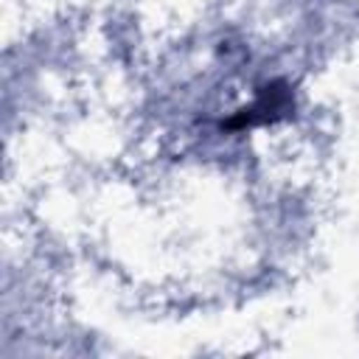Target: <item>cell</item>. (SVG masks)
I'll return each instance as SVG.
<instances>
[{"label":"cell","instance_id":"cell-1","mask_svg":"<svg viewBox=\"0 0 359 359\" xmlns=\"http://www.w3.org/2000/svg\"><path fill=\"white\" fill-rule=\"evenodd\" d=\"M286 104H289V93L280 87H264V93H261V98L252 104V107H247V109H241V115L238 118H233L227 126H250V123H261V121H269V118H275V112H280V109H286Z\"/></svg>","mask_w":359,"mask_h":359}]
</instances>
